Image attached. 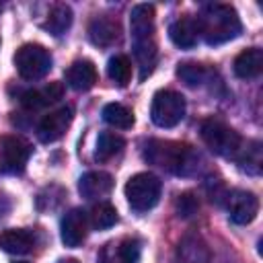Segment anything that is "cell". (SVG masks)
I'll list each match as a JSON object with an SVG mask.
<instances>
[{"label":"cell","mask_w":263,"mask_h":263,"mask_svg":"<svg viewBox=\"0 0 263 263\" xmlns=\"http://www.w3.org/2000/svg\"><path fill=\"white\" fill-rule=\"evenodd\" d=\"M129 35H132V51L136 64L140 68V80L152 74L158 49H156V27H154V6L152 4H136L129 12Z\"/></svg>","instance_id":"1"},{"label":"cell","mask_w":263,"mask_h":263,"mask_svg":"<svg viewBox=\"0 0 263 263\" xmlns=\"http://www.w3.org/2000/svg\"><path fill=\"white\" fill-rule=\"evenodd\" d=\"M195 23H197L199 37H203L208 45L226 43L238 37L242 31L238 12L230 4H203Z\"/></svg>","instance_id":"2"},{"label":"cell","mask_w":263,"mask_h":263,"mask_svg":"<svg viewBox=\"0 0 263 263\" xmlns=\"http://www.w3.org/2000/svg\"><path fill=\"white\" fill-rule=\"evenodd\" d=\"M144 158L175 175H191L199 162V154L193 146L173 140H148L144 146Z\"/></svg>","instance_id":"3"},{"label":"cell","mask_w":263,"mask_h":263,"mask_svg":"<svg viewBox=\"0 0 263 263\" xmlns=\"http://www.w3.org/2000/svg\"><path fill=\"white\" fill-rule=\"evenodd\" d=\"M201 140L205 142V146L218 154V156H226V158H236L245 140L238 136L236 129H232L228 123H224L218 117H208L201 123Z\"/></svg>","instance_id":"4"},{"label":"cell","mask_w":263,"mask_h":263,"mask_svg":"<svg viewBox=\"0 0 263 263\" xmlns=\"http://www.w3.org/2000/svg\"><path fill=\"white\" fill-rule=\"evenodd\" d=\"M162 183L152 173H138L125 183V197L134 212H148L160 199Z\"/></svg>","instance_id":"5"},{"label":"cell","mask_w":263,"mask_h":263,"mask_svg":"<svg viewBox=\"0 0 263 263\" xmlns=\"http://www.w3.org/2000/svg\"><path fill=\"white\" fill-rule=\"evenodd\" d=\"M185 97L177 90H158L152 97L150 117L158 127H175L185 117Z\"/></svg>","instance_id":"6"},{"label":"cell","mask_w":263,"mask_h":263,"mask_svg":"<svg viewBox=\"0 0 263 263\" xmlns=\"http://www.w3.org/2000/svg\"><path fill=\"white\" fill-rule=\"evenodd\" d=\"M14 66L21 78L39 80L51 70V53L39 43H25L14 53Z\"/></svg>","instance_id":"7"},{"label":"cell","mask_w":263,"mask_h":263,"mask_svg":"<svg viewBox=\"0 0 263 263\" xmlns=\"http://www.w3.org/2000/svg\"><path fill=\"white\" fill-rule=\"evenodd\" d=\"M31 152H33L31 144L21 136L0 138V173H4V175L23 173Z\"/></svg>","instance_id":"8"},{"label":"cell","mask_w":263,"mask_h":263,"mask_svg":"<svg viewBox=\"0 0 263 263\" xmlns=\"http://www.w3.org/2000/svg\"><path fill=\"white\" fill-rule=\"evenodd\" d=\"M226 210L228 218L234 224H251L259 212V199L255 193L245 189H232L226 195Z\"/></svg>","instance_id":"9"},{"label":"cell","mask_w":263,"mask_h":263,"mask_svg":"<svg viewBox=\"0 0 263 263\" xmlns=\"http://www.w3.org/2000/svg\"><path fill=\"white\" fill-rule=\"evenodd\" d=\"M72 119H74L72 107H60V109L47 113V115L39 121V125H37V138H39L43 144H51V142L60 140V138L68 132Z\"/></svg>","instance_id":"10"},{"label":"cell","mask_w":263,"mask_h":263,"mask_svg":"<svg viewBox=\"0 0 263 263\" xmlns=\"http://www.w3.org/2000/svg\"><path fill=\"white\" fill-rule=\"evenodd\" d=\"M60 234H62V242L66 247H70V249L80 247L88 234V214L80 208L66 212V216L62 218Z\"/></svg>","instance_id":"11"},{"label":"cell","mask_w":263,"mask_h":263,"mask_svg":"<svg viewBox=\"0 0 263 263\" xmlns=\"http://www.w3.org/2000/svg\"><path fill=\"white\" fill-rule=\"evenodd\" d=\"M140 240L138 238H121L107 242L99 253V263H138L140 261Z\"/></svg>","instance_id":"12"},{"label":"cell","mask_w":263,"mask_h":263,"mask_svg":"<svg viewBox=\"0 0 263 263\" xmlns=\"http://www.w3.org/2000/svg\"><path fill=\"white\" fill-rule=\"evenodd\" d=\"M119 35H121L119 21L109 14H99L88 25V37L97 47H111L113 43L119 41Z\"/></svg>","instance_id":"13"},{"label":"cell","mask_w":263,"mask_h":263,"mask_svg":"<svg viewBox=\"0 0 263 263\" xmlns=\"http://www.w3.org/2000/svg\"><path fill=\"white\" fill-rule=\"evenodd\" d=\"M175 263H210V249L197 234H185L175 249Z\"/></svg>","instance_id":"14"},{"label":"cell","mask_w":263,"mask_h":263,"mask_svg":"<svg viewBox=\"0 0 263 263\" xmlns=\"http://www.w3.org/2000/svg\"><path fill=\"white\" fill-rule=\"evenodd\" d=\"M64 95V86L62 82H49L41 88H31V90H25L21 95V105L27 109V111H37V109H43V107H49L51 103L60 101Z\"/></svg>","instance_id":"15"},{"label":"cell","mask_w":263,"mask_h":263,"mask_svg":"<svg viewBox=\"0 0 263 263\" xmlns=\"http://www.w3.org/2000/svg\"><path fill=\"white\" fill-rule=\"evenodd\" d=\"M113 189V177L105 171H88L78 181V191L86 199H99L111 193Z\"/></svg>","instance_id":"16"},{"label":"cell","mask_w":263,"mask_h":263,"mask_svg":"<svg viewBox=\"0 0 263 263\" xmlns=\"http://www.w3.org/2000/svg\"><path fill=\"white\" fill-rule=\"evenodd\" d=\"M37 238L31 230L25 228H8L0 232V249L10 255H27L33 251Z\"/></svg>","instance_id":"17"},{"label":"cell","mask_w":263,"mask_h":263,"mask_svg":"<svg viewBox=\"0 0 263 263\" xmlns=\"http://www.w3.org/2000/svg\"><path fill=\"white\" fill-rule=\"evenodd\" d=\"M66 82L74 90H90L97 82V68L90 60H76L66 70Z\"/></svg>","instance_id":"18"},{"label":"cell","mask_w":263,"mask_h":263,"mask_svg":"<svg viewBox=\"0 0 263 263\" xmlns=\"http://www.w3.org/2000/svg\"><path fill=\"white\" fill-rule=\"evenodd\" d=\"M168 37L171 41L181 47V49H191L195 47L197 39H199V31H197V23L193 16H181L177 18L171 27H168Z\"/></svg>","instance_id":"19"},{"label":"cell","mask_w":263,"mask_h":263,"mask_svg":"<svg viewBox=\"0 0 263 263\" xmlns=\"http://www.w3.org/2000/svg\"><path fill=\"white\" fill-rule=\"evenodd\" d=\"M263 70V51L259 47H249L240 51L234 60V74L238 78H255Z\"/></svg>","instance_id":"20"},{"label":"cell","mask_w":263,"mask_h":263,"mask_svg":"<svg viewBox=\"0 0 263 263\" xmlns=\"http://www.w3.org/2000/svg\"><path fill=\"white\" fill-rule=\"evenodd\" d=\"M125 146V140L113 132H101L97 138V148H95V160L107 162L113 156H117Z\"/></svg>","instance_id":"21"},{"label":"cell","mask_w":263,"mask_h":263,"mask_svg":"<svg viewBox=\"0 0 263 263\" xmlns=\"http://www.w3.org/2000/svg\"><path fill=\"white\" fill-rule=\"evenodd\" d=\"M72 18H74V14H72V8H70L68 4H55V6L49 10L47 21L43 23V27H45L51 35L62 37V35L70 29Z\"/></svg>","instance_id":"22"},{"label":"cell","mask_w":263,"mask_h":263,"mask_svg":"<svg viewBox=\"0 0 263 263\" xmlns=\"http://www.w3.org/2000/svg\"><path fill=\"white\" fill-rule=\"evenodd\" d=\"M103 119H105V123H109L117 129H129L134 125V113L121 103L105 105L103 107Z\"/></svg>","instance_id":"23"},{"label":"cell","mask_w":263,"mask_h":263,"mask_svg":"<svg viewBox=\"0 0 263 263\" xmlns=\"http://www.w3.org/2000/svg\"><path fill=\"white\" fill-rule=\"evenodd\" d=\"M234 160L240 164L242 171L257 175L261 171V144L259 142H245Z\"/></svg>","instance_id":"24"},{"label":"cell","mask_w":263,"mask_h":263,"mask_svg":"<svg viewBox=\"0 0 263 263\" xmlns=\"http://www.w3.org/2000/svg\"><path fill=\"white\" fill-rule=\"evenodd\" d=\"M117 220H119V218H117V210H115L111 203H107V201L97 203V205L90 210V214H88V222H90V226L97 228V230H107V228L115 226Z\"/></svg>","instance_id":"25"},{"label":"cell","mask_w":263,"mask_h":263,"mask_svg":"<svg viewBox=\"0 0 263 263\" xmlns=\"http://www.w3.org/2000/svg\"><path fill=\"white\" fill-rule=\"evenodd\" d=\"M107 74L117 86H125L132 78V62L127 55H113L107 62Z\"/></svg>","instance_id":"26"},{"label":"cell","mask_w":263,"mask_h":263,"mask_svg":"<svg viewBox=\"0 0 263 263\" xmlns=\"http://www.w3.org/2000/svg\"><path fill=\"white\" fill-rule=\"evenodd\" d=\"M177 76L187 86H201L208 78V70H205V66L195 64V62H183L177 66Z\"/></svg>","instance_id":"27"},{"label":"cell","mask_w":263,"mask_h":263,"mask_svg":"<svg viewBox=\"0 0 263 263\" xmlns=\"http://www.w3.org/2000/svg\"><path fill=\"white\" fill-rule=\"evenodd\" d=\"M197 208L199 205H197V201H195V197L191 193L179 195V199H177V212H179L181 218H191L197 212Z\"/></svg>","instance_id":"28"},{"label":"cell","mask_w":263,"mask_h":263,"mask_svg":"<svg viewBox=\"0 0 263 263\" xmlns=\"http://www.w3.org/2000/svg\"><path fill=\"white\" fill-rule=\"evenodd\" d=\"M10 208H12V201H10V197H6V195H0V220L8 216Z\"/></svg>","instance_id":"29"},{"label":"cell","mask_w":263,"mask_h":263,"mask_svg":"<svg viewBox=\"0 0 263 263\" xmlns=\"http://www.w3.org/2000/svg\"><path fill=\"white\" fill-rule=\"evenodd\" d=\"M58 263H80V261H76V259H60Z\"/></svg>","instance_id":"30"},{"label":"cell","mask_w":263,"mask_h":263,"mask_svg":"<svg viewBox=\"0 0 263 263\" xmlns=\"http://www.w3.org/2000/svg\"><path fill=\"white\" fill-rule=\"evenodd\" d=\"M2 8H4V4H2V2H0V10H2Z\"/></svg>","instance_id":"31"},{"label":"cell","mask_w":263,"mask_h":263,"mask_svg":"<svg viewBox=\"0 0 263 263\" xmlns=\"http://www.w3.org/2000/svg\"><path fill=\"white\" fill-rule=\"evenodd\" d=\"M14 263H27V261H14Z\"/></svg>","instance_id":"32"}]
</instances>
